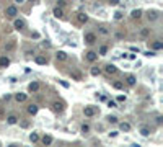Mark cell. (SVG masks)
<instances>
[{"mask_svg":"<svg viewBox=\"0 0 163 147\" xmlns=\"http://www.w3.org/2000/svg\"><path fill=\"white\" fill-rule=\"evenodd\" d=\"M64 109H65V103L64 101H54L52 103V111L54 113L60 114V113H64Z\"/></svg>","mask_w":163,"mask_h":147,"instance_id":"cell-1","label":"cell"},{"mask_svg":"<svg viewBox=\"0 0 163 147\" xmlns=\"http://www.w3.org/2000/svg\"><path fill=\"white\" fill-rule=\"evenodd\" d=\"M5 15H7L8 18H15L18 15V8L15 7V5H10V7L5 8Z\"/></svg>","mask_w":163,"mask_h":147,"instance_id":"cell-2","label":"cell"},{"mask_svg":"<svg viewBox=\"0 0 163 147\" xmlns=\"http://www.w3.org/2000/svg\"><path fill=\"white\" fill-rule=\"evenodd\" d=\"M83 39H85V42H87V44H95L98 38H96V34H95V33H92V31H90V33H85Z\"/></svg>","mask_w":163,"mask_h":147,"instance_id":"cell-3","label":"cell"},{"mask_svg":"<svg viewBox=\"0 0 163 147\" xmlns=\"http://www.w3.org/2000/svg\"><path fill=\"white\" fill-rule=\"evenodd\" d=\"M83 114H85L87 118H93V116L96 114V108L95 106H85L83 108Z\"/></svg>","mask_w":163,"mask_h":147,"instance_id":"cell-4","label":"cell"},{"mask_svg":"<svg viewBox=\"0 0 163 147\" xmlns=\"http://www.w3.org/2000/svg\"><path fill=\"white\" fill-rule=\"evenodd\" d=\"M105 72L108 75H114V74H118V67L114 64H108V65H105Z\"/></svg>","mask_w":163,"mask_h":147,"instance_id":"cell-5","label":"cell"},{"mask_svg":"<svg viewBox=\"0 0 163 147\" xmlns=\"http://www.w3.org/2000/svg\"><path fill=\"white\" fill-rule=\"evenodd\" d=\"M34 62L38 65H46L47 64V57L46 56H41V54H38V56L34 57Z\"/></svg>","mask_w":163,"mask_h":147,"instance_id":"cell-6","label":"cell"},{"mask_svg":"<svg viewBox=\"0 0 163 147\" xmlns=\"http://www.w3.org/2000/svg\"><path fill=\"white\" fill-rule=\"evenodd\" d=\"M39 87H41L39 82H31V83L28 85V90L31 91V93H38V91H39Z\"/></svg>","mask_w":163,"mask_h":147,"instance_id":"cell-7","label":"cell"},{"mask_svg":"<svg viewBox=\"0 0 163 147\" xmlns=\"http://www.w3.org/2000/svg\"><path fill=\"white\" fill-rule=\"evenodd\" d=\"M85 57H87L88 62H95V60L98 59V52H95V51H88Z\"/></svg>","mask_w":163,"mask_h":147,"instance_id":"cell-8","label":"cell"},{"mask_svg":"<svg viewBox=\"0 0 163 147\" xmlns=\"http://www.w3.org/2000/svg\"><path fill=\"white\" fill-rule=\"evenodd\" d=\"M70 77H72V80H77V82H80L82 78H83V75H82L80 70H72L70 72Z\"/></svg>","mask_w":163,"mask_h":147,"instance_id":"cell-9","label":"cell"},{"mask_svg":"<svg viewBox=\"0 0 163 147\" xmlns=\"http://www.w3.org/2000/svg\"><path fill=\"white\" fill-rule=\"evenodd\" d=\"M77 21L80 23V24H83V23H87L88 21V15H85V13H77Z\"/></svg>","mask_w":163,"mask_h":147,"instance_id":"cell-10","label":"cell"},{"mask_svg":"<svg viewBox=\"0 0 163 147\" xmlns=\"http://www.w3.org/2000/svg\"><path fill=\"white\" fill-rule=\"evenodd\" d=\"M15 100H16L18 103H25V101L28 100V95H26V93H15Z\"/></svg>","mask_w":163,"mask_h":147,"instance_id":"cell-11","label":"cell"},{"mask_svg":"<svg viewBox=\"0 0 163 147\" xmlns=\"http://www.w3.org/2000/svg\"><path fill=\"white\" fill-rule=\"evenodd\" d=\"M41 142H43L44 145H51V144L54 142V137H52V136H49V134H46V136H43Z\"/></svg>","mask_w":163,"mask_h":147,"instance_id":"cell-12","label":"cell"},{"mask_svg":"<svg viewBox=\"0 0 163 147\" xmlns=\"http://www.w3.org/2000/svg\"><path fill=\"white\" fill-rule=\"evenodd\" d=\"M13 26H15V29H23V28L26 26V21L25 20H15Z\"/></svg>","mask_w":163,"mask_h":147,"instance_id":"cell-13","label":"cell"},{"mask_svg":"<svg viewBox=\"0 0 163 147\" xmlns=\"http://www.w3.org/2000/svg\"><path fill=\"white\" fill-rule=\"evenodd\" d=\"M56 59L57 60H67L69 59V56H67V52H64V51H59V52H56Z\"/></svg>","mask_w":163,"mask_h":147,"instance_id":"cell-14","label":"cell"},{"mask_svg":"<svg viewBox=\"0 0 163 147\" xmlns=\"http://www.w3.org/2000/svg\"><path fill=\"white\" fill-rule=\"evenodd\" d=\"M8 65H10V59L7 56H2V57H0V67L5 69V67H8Z\"/></svg>","mask_w":163,"mask_h":147,"instance_id":"cell-15","label":"cell"},{"mask_svg":"<svg viewBox=\"0 0 163 147\" xmlns=\"http://www.w3.org/2000/svg\"><path fill=\"white\" fill-rule=\"evenodd\" d=\"M18 123V116L16 114H10V116H7V124H16Z\"/></svg>","mask_w":163,"mask_h":147,"instance_id":"cell-16","label":"cell"},{"mask_svg":"<svg viewBox=\"0 0 163 147\" xmlns=\"http://www.w3.org/2000/svg\"><path fill=\"white\" fill-rule=\"evenodd\" d=\"M52 15L56 16V18H62V16H64V10L60 8V7H56V8L52 10Z\"/></svg>","mask_w":163,"mask_h":147,"instance_id":"cell-17","label":"cell"},{"mask_svg":"<svg viewBox=\"0 0 163 147\" xmlns=\"http://www.w3.org/2000/svg\"><path fill=\"white\" fill-rule=\"evenodd\" d=\"M135 77L134 75H127V77H126V83H127L129 85V87H134V85H135Z\"/></svg>","mask_w":163,"mask_h":147,"instance_id":"cell-18","label":"cell"},{"mask_svg":"<svg viewBox=\"0 0 163 147\" xmlns=\"http://www.w3.org/2000/svg\"><path fill=\"white\" fill-rule=\"evenodd\" d=\"M119 129L122 131V132H129V131H131V124H129V123H121V124H119Z\"/></svg>","mask_w":163,"mask_h":147,"instance_id":"cell-19","label":"cell"},{"mask_svg":"<svg viewBox=\"0 0 163 147\" xmlns=\"http://www.w3.org/2000/svg\"><path fill=\"white\" fill-rule=\"evenodd\" d=\"M140 16H142V10H132V13H131L132 20H139Z\"/></svg>","mask_w":163,"mask_h":147,"instance_id":"cell-20","label":"cell"},{"mask_svg":"<svg viewBox=\"0 0 163 147\" xmlns=\"http://www.w3.org/2000/svg\"><path fill=\"white\" fill-rule=\"evenodd\" d=\"M38 109H39V106L33 103V105H29V106H28V113H29V114H36V113H38Z\"/></svg>","mask_w":163,"mask_h":147,"instance_id":"cell-21","label":"cell"},{"mask_svg":"<svg viewBox=\"0 0 163 147\" xmlns=\"http://www.w3.org/2000/svg\"><path fill=\"white\" fill-rule=\"evenodd\" d=\"M147 16H148V20H150V21H155L157 18H158V11L152 10V11H148V15H147Z\"/></svg>","mask_w":163,"mask_h":147,"instance_id":"cell-22","label":"cell"},{"mask_svg":"<svg viewBox=\"0 0 163 147\" xmlns=\"http://www.w3.org/2000/svg\"><path fill=\"white\" fill-rule=\"evenodd\" d=\"M161 47H163V42L161 41H153L152 42V49H155V51H160Z\"/></svg>","mask_w":163,"mask_h":147,"instance_id":"cell-23","label":"cell"},{"mask_svg":"<svg viewBox=\"0 0 163 147\" xmlns=\"http://www.w3.org/2000/svg\"><path fill=\"white\" fill-rule=\"evenodd\" d=\"M113 87L116 88V90H122V88H124V82L116 80V82H113Z\"/></svg>","mask_w":163,"mask_h":147,"instance_id":"cell-24","label":"cell"},{"mask_svg":"<svg viewBox=\"0 0 163 147\" xmlns=\"http://www.w3.org/2000/svg\"><path fill=\"white\" fill-rule=\"evenodd\" d=\"M15 46H16V41L13 39V41H10L8 44L5 46V49H7V51H13V49H15Z\"/></svg>","mask_w":163,"mask_h":147,"instance_id":"cell-25","label":"cell"},{"mask_svg":"<svg viewBox=\"0 0 163 147\" xmlns=\"http://www.w3.org/2000/svg\"><path fill=\"white\" fill-rule=\"evenodd\" d=\"M140 134H142L144 137H147V136H150V129H148V127H145V126H144V127H140Z\"/></svg>","mask_w":163,"mask_h":147,"instance_id":"cell-26","label":"cell"},{"mask_svg":"<svg viewBox=\"0 0 163 147\" xmlns=\"http://www.w3.org/2000/svg\"><path fill=\"white\" fill-rule=\"evenodd\" d=\"M148 34H150V28H142L140 29V36L142 38H147Z\"/></svg>","mask_w":163,"mask_h":147,"instance_id":"cell-27","label":"cell"},{"mask_svg":"<svg viewBox=\"0 0 163 147\" xmlns=\"http://www.w3.org/2000/svg\"><path fill=\"white\" fill-rule=\"evenodd\" d=\"M29 140H31V142H38V140H39V136H38L36 132H31V134H29Z\"/></svg>","mask_w":163,"mask_h":147,"instance_id":"cell-28","label":"cell"},{"mask_svg":"<svg viewBox=\"0 0 163 147\" xmlns=\"http://www.w3.org/2000/svg\"><path fill=\"white\" fill-rule=\"evenodd\" d=\"M108 49H109L108 46H101V47H100V51H98V56H105V54L108 52Z\"/></svg>","mask_w":163,"mask_h":147,"instance_id":"cell-29","label":"cell"},{"mask_svg":"<svg viewBox=\"0 0 163 147\" xmlns=\"http://www.w3.org/2000/svg\"><path fill=\"white\" fill-rule=\"evenodd\" d=\"M100 74H101V69H100V67H93V69H92V75H93V77L100 75Z\"/></svg>","mask_w":163,"mask_h":147,"instance_id":"cell-30","label":"cell"},{"mask_svg":"<svg viewBox=\"0 0 163 147\" xmlns=\"http://www.w3.org/2000/svg\"><path fill=\"white\" fill-rule=\"evenodd\" d=\"M100 33H101V34H109V29L105 28V26H101V28H100Z\"/></svg>","mask_w":163,"mask_h":147,"instance_id":"cell-31","label":"cell"},{"mask_svg":"<svg viewBox=\"0 0 163 147\" xmlns=\"http://www.w3.org/2000/svg\"><path fill=\"white\" fill-rule=\"evenodd\" d=\"M88 131H90V126H88V124H83V126H82V132H83V134H87Z\"/></svg>","mask_w":163,"mask_h":147,"instance_id":"cell-32","label":"cell"},{"mask_svg":"<svg viewBox=\"0 0 163 147\" xmlns=\"http://www.w3.org/2000/svg\"><path fill=\"white\" fill-rule=\"evenodd\" d=\"M108 121L113 123V124H116V123H118V118H116V116H109V118H108Z\"/></svg>","mask_w":163,"mask_h":147,"instance_id":"cell-33","label":"cell"},{"mask_svg":"<svg viewBox=\"0 0 163 147\" xmlns=\"http://www.w3.org/2000/svg\"><path fill=\"white\" fill-rule=\"evenodd\" d=\"M0 119H5V109H3V106H0Z\"/></svg>","mask_w":163,"mask_h":147,"instance_id":"cell-34","label":"cell"},{"mask_svg":"<svg viewBox=\"0 0 163 147\" xmlns=\"http://www.w3.org/2000/svg\"><path fill=\"white\" fill-rule=\"evenodd\" d=\"M64 5H65V0H57V7H60V8H62Z\"/></svg>","mask_w":163,"mask_h":147,"instance_id":"cell-35","label":"cell"},{"mask_svg":"<svg viewBox=\"0 0 163 147\" xmlns=\"http://www.w3.org/2000/svg\"><path fill=\"white\" fill-rule=\"evenodd\" d=\"M114 18H116V20H121V18H122V13H121V11H118V13H114Z\"/></svg>","mask_w":163,"mask_h":147,"instance_id":"cell-36","label":"cell"},{"mask_svg":"<svg viewBox=\"0 0 163 147\" xmlns=\"http://www.w3.org/2000/svg\"><path fill=\"white\" fill-rule=\"evenodd\" d=\"M163 123V116H157V124H161Z\"/></svg>","mask_w":163,"mask_h":147,"instance_id":"cell-37","label":"cell"},{"mask_svg":"<svg viewBox=\"0 0 163 147\" xmlns=\"http://www.w3.org/2000/svg\"><path fill=\"white\" fill-rule=\"evenodd\" d=\"M108 106H109V108H116L118 105H116V101H109V103H108Z\"/></svg>","mask_w":163,"mask_h":147,"instance_id":"cell-38","label":"cell"},{"mask_svg":"<svg viewBox=\"0 0 163 147\" xmlns=\"http://www.w3.org/2000/svg\"><path fill=\"white\" fill-rule=\"evenodd\" d=\"M31 38H34V39H39V33H38V31H34V33L31 34Z\"/></svg>","mask_w":163,"mask_h":147,"instance_id":"cell-39","label":"cell"},{"mask_svg":"<svg viewBox=\"0 0 163 147\" xmlns=\"http://www.w3.org/2000/svg\"><path fill=\"white\" fill-rule=\"evenodd\" d=\"M145 56H147V57H150V56H155V52H153V51H147V52H145Z\"/></svg>","mask_w":163,"mask_h":147,"instance_id":"cell-40","label":"cell"},{"mask_svg":"<svg viewBox=\"0 0 163 147\" xmlns=\"http://www.w3.org/2000/svg\"><path fill=\"white\" fill-rule=\"evenodd\" d=\"M20 126H21V127H28V126H29V123H28V121H23Z\"/></svg>","mask_w":163,"mask_h":147,"instance_id":"cell-41","label":"cell"},{"mask_svg":"<svg viewBox=\"0 0 163 147\" xmlns=\"http://www.w3.org/2000/svg\"><path fill=\"white\" fill-rule=\"evenodd\" d=\"M118 101H126V96H124V95H121V96H118Z\"/></svg>","mask_w":163,"mask_h":147,"instance_id":"cell-42","label":"cell"},{"mask_svg":"<svg viewBox=\"0 0 163 147\" xmlns=\"http://www.w3.org/2000/svg\"><path fill=\"white\" fill-rule=\"evenodd\" d=\"M109 3H111V5H118L119 0H109Z\"/></svg>","mask_w":163,"mask_h":147,"instance_id":"cell-43","label":"cell"},{"mask_svg":"<svg viewBox=\"0 0 163 147\" xmlns=\"http://www.w3.org/2000/svg\"><path fill=\"white\" fill-rule=\"evenodd\" d=\"M15 2H16V3H23V2H25V0H15Z\"/></svg>","mask_w":163,"mask_h":147,"instance_id":"cell-44","label":"cell"},{"mask_svg":"<svg viewBox=\"0 0 163 147\" xmlns=\"http://www.w3.org/2000/svg\"><path fill=\"white\" fill-rule=\"evenodd\" d=\"M29 2H36V0H29Z\"/></svg>","mask_w":163,"mask_h":147,"instance_id":"cell-45","label":"cell"}]
</instances>
